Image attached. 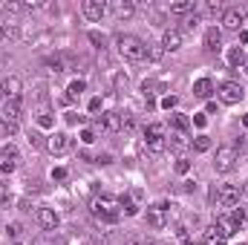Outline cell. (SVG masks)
Segmentation results:
<instances>
[{
	"label": "cell",
	"instance_id": "1",
	"mask_svg": "<svg viewBox=\"0 0 248 245\" xmlns=\"http://www.w3.org/2000/svg\"><path fill=\"white\" fill-rule=\"evenodd\" d=\"M90 214L98 219V222H107V225H116L119 219H122V208H119V199H113V196H93V202H90Z\"/></svg>",
	"mask_w": 248,
	"mask_h": 245
},
{
	"label": "cell",
	"instance_id": "2",
	"mask_svg": "<svg viewBox=\"0 0 248 245\" xmlns=\"http://www.w3.org/2000/svg\"><path fill=\"white\" fill-rule=\"evenodd\" d=\"M116 49H119V55L124 61H130V63H141L147 58V44L139 41L136 35H119L116 38Z\"/></svg>",
	"mask_w": 248,
	"mask_h": 245
},
{
	"label": "cell",
	"instance_id": "3",
	"mask_svg": "<svg viewBox=\"0 0 248 245\" xmlns=\"http://www.w3.org/2000/svg\"><path fill=\"white\" fill-rule=\"evenodd\" d=\"M144 144L150 156H159L168 147V136H165V124H147L144 127Z\"/></svg>",
	"mask_w": 248,
	"mask_h": 245
},
{
	"label": "cell",
	"instance_id": "4",
	"mask_svg": "<svg viewBox=\"0 0 248 245\" xmlns=\"http://www.w3.org/2000/svg\"><path fill=\"white\" fill-rule=\"evenodd\" d=\"M234 162H237V147H234V144L217 147V159H214V170H217V173H228V170L234 168Z\"/></svg>",
	"mask_w": 248,
	"mask_h": 245
},
{
	"label": "cell",
	"instance_id": "5",
	"mask_svg": "<svg viewBox=\"0 0 248 245\" xmlns=\"http://www.w3.org/2000/svg\"><path fill=\"white\" fill-rule=\"evenodd\" d=\"M219 98H222V104H240L246 98V87L237 84V81H222L219 84Z\"/></svg>",
	"mask_w": 248,
	"mask_h": 245
},
{
	"label": "cell",
	"instance_id": "6",
	"mask_svg": "<svg viewBox=\"0 0 248 245\" xmlns=\"http://www.w3.org/2000/svg\"><path fill=\"white\" fill-rule=\"evenodd\" d=\"M237 202H240V187L237 184H222L217 190V205L219 208H237Z\"/></svg>",
	"mask_w": 248,
	"mask_h": 245
},
{
	"label": "cell",
	"instance_id": "7",
	"mask_svg": "<svg viewBox=\"0 0 248 245\" xmlns=\"http://www.w3.org/2000/svg\"><path fill=\"white\" fill-rule=\"evenodd\" d=\"M81 12H84L87 20L98 23V20L107 15V3H101V0H84V3H81Z\"/></svg>",
	"mask_w": 248,
	"mask_h": 245
},
{
	"label": "cell",
	"instance_id": "8",
	"mask_svg": "<svg viewBox=\"0 0 248 245\" xmlns=\"http://www.w3.org/2000/svg\"><path fill=\"white\" fill-rule=\"evenodd\" d=\"M243 23H246V12H243V9H225V12H222V26H225L228 32H240Z\"/></svg>",
	"mask_w": 248,
	"mask_h": 245
},
{
	"label": "cell",
	"instance_id": "9",
	"mask_svg": "<svg viewBox=\"0 0 248 245\" xmlns=\"http://www.w3.org/2000/svg\"><path fill=\"white\" fill-rule=\"evenodd\" d=\"M46 147H49V153L63 156V153H69V150H72V138H69V133H55V136L46 141Z\"/></svg>",
	"mask_w": 248,
	"mask_h": 245
},
{
	"label": "cell",
	"instance_id": "10",
	"mask_svg": "<svg viewBox=\"0 0 248 245\" xmlns=\"http://www.w3.org/2000/svg\"><path fill=\"white\" fill-rule=\"evenodd\" d=\"M107 12H113L119 20H127V17L136 15V3H130V0H110L107 3Z\"/></svg>",
	"mask_w": 248,
	"mask_h": 245
},
{
	"label": "cell",
	"instance_id": "11",
	"mask_svg": "<svg viewBox=\"0 0 248 245\" xmlns=\"http://www.w3.org/2000/svg\"><path fill=\"white\" fill-rule=\"evenodd\" d=\"M182 32L179 29H168L165 35H162V49L165 52H176V49H182Z\"/></svg>",
	"mask_w": 248,
	"mask_h": 245
},
{
	"label": "cell",
	"instance_id": "12",
	"mask_svg": "<svg viewBox=\"0 0 248 245\" xmlns=\"http://www.w3.org/2000/svg\"><path fill=\"white\" fill-rule=\"evenodd\" d=\"M38 225L44 228V231H55L58 228V214L52 211V208H38Z\"/></svg>",
	"mask_w": 248,
	"mask_h": 245
},
{
	"label": "cell",
	"instance_id": "13",
	"mask_svg": "<svg viewBox=\"0 0 248 245\" xmlns=\"http://www.w3.org/2000/svg\"><path fill=\"white\" fill-rule=\"evenodd\" d=\"M98 127H101V130H107V133H119V130H122V113H113V110L101 113Z\"/></svg>",
	"mask_w": 248,
	"mask_h": 245
},
{
	"label": "cell",
	"instance_id": "14",
	"mask_svg": "<svg viewBox=\"0 0 248 245\" xmlns=\"http://www.w3.org/2000/svg\"><path fill=\"white\" fill-rule=\"evenodd\" d=\"M139 199H141V193H139V190H133V193L122 196V199H119L122 214H127V216H136V214H139Z\"/></svg>",
	"mask_w": 248,
	"mask_h": 245
},
{
	"label": "cell",
	"instance_id": "15",
	"mask_svg": "<svg viewBox=\"0 0 248 245\" xmlns=\"http://www.w3.org/2000/svg\"><path fill=\"white\" fill-rule=\"evenodd\" d=\"M168 208V202H159V205H153V208H147V222L153 225V228H165L168 225V219H165V211Z\"/></svg>",
	"mask_w": 248,
	"mask_h": 245
},
{
	"label": "cell",
	"instance_id": "16",
	"mask_svg": "<svg viewBox=\"0 0 248 245\" xmlns=\"http://www.w3.org/2000/svg\"><path fill=\"white\" fill-rule=\"evenodd\" d=\"M20 90H23V84H20L17 75H9V78L3 81V95H6V101H9V98H20Z\"/></svg>",
	"mask_w": 248,
	"mask_h": 245
},
{
	"label": "cell",
	"instance_id": "17",
	"mask_svg": "<svg viewBox=\"0 0 248 245\" xmlns=\"http://www.w3.org/2000/svg\"><path fill=\"white\" fill-rule=\"evenodd\" d=\"M20 110H23V98H9V101L3 104L6 122H17V119H20Z\"/></svg>",
	"mask_w": 248,
	"mask_h": 245
},
{
	"label": "cell",
	"instance_id": "18",
	"mask_svg": "<svg viewBox=\"0 0 248 245\" xmlns=\"http://www.w3.org/2000/svg\"><path fill=\"white\" fill-rule=\"evenodd\" d=\"M219 46H222V32H219L217 26H211V29L205 32V49H208V52H219Z\"/></svg>",
	"mask_w": 248,
	"mask_h": 245
},
{
	"label": "cell",
	"instance_id": "19",
	"mask_svg": "<svg viewBox=\"0 0 248 245\" xmlns=\"http://www.w3.org/2000/svg\"><path fill=\"white\" fill-rule=\"evenodd\" d=\"M168 147L176 150V153H182V150L190 147V138H187L185 133H170V136H168Z\"/></svg>",
	"mask_w": 248,
	"mask_h": 245
},
{
	"label": "cell",
	"instance_id": "20",
	"mask_svg": "<svg viewBox=\"0 0 248 245\" xmlns=\"http://www.w3.org/2000/svg\"><path fill=\"white\" fill-rule=\"evenodd\" d=\"M193 95H196V98H211V95H214V81H211V78H199V81L193 84Z\"/></svg>",
	"mask_w": 248,
	"mask_h": 245
},
{
	"label": "cell",
	"instance_id": "21",
	"mask_svg": "<svg viewBox=\"0 0 248 245\" xmlns=\"http://www.w3.org/2000/svg\"><path fill=\"white\" fill-rule=\"evenodd\" d=\"M20 32H17V26L15 23H9V20H0V44H9V41H15Z\"/></svg>",
	"mask_w": 248,
	"mask_h": 245
},
{
	"label": "cell",
	"instance_id": "22",
	"mask_svg": "<svg viewBox=\"0 0 248 245\" xmlns=\"http://www.w3.org/2000/svg\"><path fill=\"white\" fill-rule=\"evenodd\" d=\"M228 222H231V228H234V231H240V228L246 225V211H243V208H231Z\"/></svg>",
	"mask_w": 248,
	"mask_h": 245
},
{
	"label": "cell",
	"instance_id": "23",
	"mask_svg": "<svg viewBox=\"0 0 248 245\" xmlns=\"http://www.w3.org/2000/svg\"><path fill=\"white\" fill-rule=\"evenodd\" d=\"M170 12H173V15H190V12H196V3H193V0H179V3H170Z\"/></svg>",
	"mask_w": 248,
	"mask_h": 245
},
{
	"label": "cell",
	"instance_id": "24",
	"mask_svg": "<svg viewBox=\"0 0 248 245\" xmlns=\"http://www.w3.org/2000/svg\"><path fill=\"white\" fill-rule=\"evenodd\" d=\"M190 147L196 150V153H208L211 150V136H205V133H199L193 141H190Z\"/></svg>",
	"mask_w": 248,
	"mask_h": 245
},
{
	"label": "cell",
	"instance_id": "25",
	"mask_svg": "<svg viewBox=\"0 0 248 245\" xmlns=\"http://www.w3.org/2000/svg\"><path fill=\"white\" fill-rule=\"evenodd\" d=\"M170 127H173V133H187L190 122H187V116H182V113H173L170 116Z\"/></svg>",
	"mask_w": 248,
	"mask_h": 245
},
{
	"label": "cell",
	"instance_id": "26",
	"mask_svg": "<svg viewBox=\"0 0 248 245\" xmlns=\"http://www.w3.org/2000/svg\"><path fill=\"white\" fill-rule=\"evenodd\" d=\"M84 90H87V84H84L81 78H75V81H72V84L66 87V98H69V101H75V98H78V95H81Z\"/></svg>",
	"mask_w": 248,
	"mask_h": 245
},
{
	"label": "cell",
	"instance_id": "27",
	"mask_svg": "<svg viewBox=\"0 0 248 245\" xmlns=\"http://www.w3.org/2000/svg\"><path fill=\"white\" fill-rule=\"evenodd\" d=\"M199 20H202L199 12H190V15H185V20H182V29H185V32H193V29L199 26Z\"/></svg>",
	"mask_w": 248,
	"mask_h": 245
},
{
	"label": "cell",
	"instance_id": "28",
	"mask_svg": "<svg viewBox=\"0 0 248 245\" xmlns=\"http://www.w3.org/2000/svg\"><path fill=\"white\" fill-rule=\"evenodd\" d=\"M228 63H231V66H240V63H246V52H243L240 46H234V49L228 52Z\"/></svg>",
	"mask_w": 248,
	"mask_h": 245
},
{
	"label": "cell",
	"instance_id": "29",
	"mask_svg": "<svg viewBox=\"0 0 248 245\" xmlns=\"http://www.w3.org/2000/svg\"><path fill=\"white\" fill-rule=\"evenodd\" d=\"M17 133V122H0V138H9V136H15Z\"/></svg>",
	"mask_w": 248,
	"mask_h": 245
},
{
	"label": "cell",
	"instance_id": "30",
	"mask_svg": "<svg viewBox=\"0 0 248 245\" xmlns=\"http://www.w3.org/2000/svg\"><path fill=\"white\" fill-rule=\"evenodd\" d=\"M38 124H41V127H52V124H55V119H52V113L41 110V113H38Z\"/></svg>",
	"mask_w": 248,
	"mask_h": 245
},
{
	"label": "cell",
	"instance_id": "31",
	"mask_svg": "<svg viewBox=\"0 0 248 245\" xmlns=\"http://www.w3.org/2000/svg\"><path fill=\"white\" fill-rule=\"evenodd\" d=\"M136 127V116L133 113H124L122 116V130H133Z\"/></svg>",
	"mask_w": 248,
	"mask_h": 245
},
{
	"label": "cell",
	"instance_id": "32",
	"mask_svg": "<svg viewBox=\"0 0 248 245\" xmlns=\"http://www.w3.org/2000/svg\"><path fill=\"white\" fill-rule=\"evenodd\" d=\"M46 66H49L52 72H63V69H66V66H63V58H49V61H46Z\"/></svg>",
	"mask_w": 248,
	"mask_h": 245
},
{
	"label": "cell",
	"instance_id": "33",
	"mask_svg": "<svg viewBox=\"0 0 248 245\" xmlns=\"http://www.w3.org/2000/svg\"><path fill=\"white\" fill-rule=\"evenodd\" d=\"M176 104H179V98H176V95H165V98H162V110H173Z\"/></svg>",
	"mask_w": 248,
	"mask_h": 245
},
{
	"label": "cell",
	"instance_id": "34",
	"mask_svg": "<svg viewBox=\"0 0 248 245\" xmlns=\"http://www.w3.org/2000/svg\"><path fill=\"white\" fill-rule=\"evenodd\" d=\"M6 231H9V237H12V240H17V237L23 234V225H20V222H12V225H9Z\"/></svg>",
	"mask_w": 248,
	"mask_h": 245
},
{
	"label": "cell",
	"instance_id": "35",
	"mask_svg": "<svg viewBox=\"0 0 248 245\" xmlns=\"http://www.w3.org/2000/svg\"><path fill=\"white\" fill-rule=\"evenodd\" d=\"M165 55V49L162 46H147V58H153V61H159Z\"/></svg>",
	"mask_w": 248,
	"mask_h": 245
},
{
	"label": "cell",
	"instance_id": "36",
	"mask_svg": "<svg viewBox=\"0 0 248 245\" xmlns=\"http://www.w3.org/2000/svg\"><path fill=\"white\" fill-rule=\"evenodd\" d=\"M3 156H6V162H9V159L15 162V159H17V147H15V144H6V147H3Z\"/></svg>",
	"mask_w": 248,
	"mask_h": 245
},
{
	"label": "cell",
	"instance_id": "37",
	"mask_svg": "<svg viewBox=\"0 0 248 245\" xmlns=\"http://www.w3.org/2000/svg\"><path fill=\"white\" fill-rule=\"evenodd\" d=\"M176 237L182 240V245H190V240H187V228H185V225H176Z\"/></svg>",
	"mask_w": 248,
	"mask_h": 245
},
{
	"label": "cell",
	"instance_id": "38",
	"mask_svg": "<svg viewBox=\"0 0 248 245\" xmlns=\"http://www.w3.org/2000/svg\"><path fill=\"white\" fill-rule=\"evenodd\" d=\"M187 170H190V162L187 159H179L176 162V173H187Z\"/></svg>",
	"mask_w": 248,
	"mask_h": 245
},
{
	"label": "cell",
	"instance_id": "39",
	"mask_svg": "<svg viewBox=\"0 0 248 245\" xmlns=\"http://www.w3.org/2000/svg\"><path fill=\"white\" fill-rule=\"evenodd\" d=\"M52 179H55V182H63V179H66V168H55V170H52Z\"/></svg>",
	"mask_w": 248,
	"mask_h": 245
},
{
	"label": "cell",
	"instance_id": "40",
	"mask_svg": "<svg viewBox=\"0 0 248 245\" xmlns=\"http://www.w3.org/2000/svg\"><path fill=\"white\" fill-rule=\"evenodd\" d=\"M205 12H211V15H217V12H222V3H219V0H217V3L211 0V3L205 6Z\"/></svg>",
	"mask_w": 248,
	"mask_h": 245
},
{
	"label": "cell",
	"instance_id": "41",
	"mask_svg": "<svg viewBox=\"0 0 248 245\" xmlns=\"http://www.w3.org/2000/svg\"><path fill=\"white\" fill-rule=\"evenodd\" d=\"M81 141H84V144H93V141H95V133H93V130H84V133H81Z\"/></svg>",
	"mask_w": 248,
	"mask_h": 245
},
{
	"label": "cell",
	"instance_id": "42",
	"mask_svg": "<svg viewBox=\"0 0 248 245\" xmlns=\"http://www.w3.org/2000/svg\"><path fill=\"white\" fill-rule=\"evenodd\" d=\"M101 110V98H90V113H98Z\"/></svg>",
	"mask_w": 248,
	"mask_h": 245
},
{
	"label": "cell",
	"instance_id": "43",
	"mask_svg": "<svg viewBox=\"0 0 248 245\" xmlns=\"http://www.w3.org/2000/svg\"><path fill=\"white\" fill-rule=\"evenodd\" d=\"M193 124H196V127H205V124H208V119H205L202 113H196V116H193Z\"/></svg>",
	"mask_w": 248,
	"mask_h": 245
},
{
	"label": "cell",
	"instance_id": "44",
	"mask_svg": "<svg viewBox=\"0 0 248 245\" xmlns=\"http://www.w3.org/2000/svg\"><path fill=\"white\" fill-rule=\"evenodd\" d=\"M90 41H93V44H98V46H104V38H101L98 32H90Z\"/></svg>",
	"mask_w": 248,
	"mask_h": 245
},
{
	"label": "cell",
	"instance_id": "45",
	"mask_svg": "<svg viewBox=\"0 0 248 245\" xmlns=\"http://www.w3.org/2000/svg\"><path fill=\"white\" fill-rule=\"evenodd\" d=\"M205 245H225V240H219V237H205Z\"/></svg>",
	"mask_w": 248,
	"mask_h": 245
},
{
	"label": "cell",
	"instance_id": "46",
	"mask_svg": "<svg viewBox=\"0 0 248 245\" xmlns=\"http://www.w3.org/2000/svg\"><path fill=\"white\" fill-rule=\"evenodd\" d=\"M0 170H3V173H12V170H15V162H3Z\"/></svg>",
	"mask_w": 248,
	"mask_h": 245
},
{
	"label": "cell",
	"instance_id": "47",
	"mask_svg": "<svg viewBox=\"0 0 248 245\" xmlns=\"http://www.w3.org/2000/svg\"><path fill=\"white\" fill-rule=\"evenodd\" d=\"M32 245H55V243H52V240H44V237H38Z\"/></svg>",
	"mask_w": 248,
	"mask_h": 245
},
{
	"label": "cell",
	"instance_id": "48",
	"mask_svg": "<svg viewBox=\"0 0 248 245\" xmlns=\"http://www.w3.org/2000/svg\"><path fill=\"white\" fill-rule=\"evenodd\" d=\"M240 41H243V44H248V29H243V32H240Z\"/></svg>",
	"mask_w": 248,
	"mask_h": 245
},
{
	"label": "cell",
	"instance_id": "49",
	"mask_svg": "<svg viewBox=\"0 0 248 245\" xmlns=\"http://www.w3.org/2000/svg\"><path fill=\"white\" fill-rule=\"evenodd\" d=\"M243 124H246V127H248V113H246V116H243Z\"/></svg>",
	"mask_w": 248,
	"mask_h": 245
},
{
	"label": "cell",
	"instance_id": "50",
	"mask_svg": "<svg viewBox=\"0 0 248 245\" xmlns=\"http://www.w3.org/2000/svg\"><path fill=\"white\" fill-rule=\"evenodd\" d=\"M0 95H3V81H0Z\"/></svg>",
	"mask_w": 248,
	"mask_h": 245
},
{
	"label": "cell",
	"instance_id": "51",
	"mask_svg": "<svg viewBox=\"0 0 248 245\" xmlns=\"http://www.w3.org/2000/svg\"><path fill=\"white\" fill-rule=\"evenodd\" d=\"M98 245H107V243H98Z\"/></svg>",
	"mask_w": 248,
	"mask_h": 245
},
{
	"label": "cell",
	"instance_id": "52",
	"mask_svg": "<svg viewBox=\"0 0 248 245\" xmlns=\"http://www.w3.org/2000/svg\"><path fill=\"white\" fill-rule=\"evenodd\" d=\"M246 66H248V61H246Z\"/></svg>",
	"mask_w": 248,
	"mask_h": 245
}]
</instances>
